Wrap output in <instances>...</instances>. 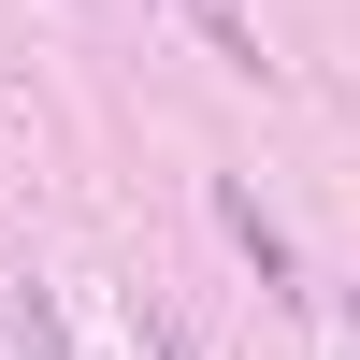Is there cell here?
Segmentation results:
<instances>
[{
    "mask_svg": "<svg viewBox=\"0 0 360 360\" xmlns=\"http://www.w3.org/2000/svg\"><path fill=\"white\" fill-rule=\"evenodd\" d=\"M202 202H217V231H231V245L259 259V288H274V303H317V274H303V259H288V231L259 217V188H245V173H217V188H202Z\"/></svg>",
    "mask_w": 360,
    "mask_h": 360,
    "instance_id": "6da1fadb",
    "label": "cell"
},
{
    "mask_svg": "<svg viewBox=\"0 0 360 360\" xmlns=\"http://www.w3.org/2000/svg\"><path fill=\"white\" fill-rule=\"evenodd\" d=\"M0 346H15V360H72V346H58V303H44V288H0Z\"/></svg>",
    "mask_w": 360,
    "mask_h": 360,
    "instance_id": "7a4b0ae2",
    "label": "cell"
},
{
    "mask_svg": "<svg viewBox=\"0 0 360 360\" xmlns=\"http://www.w3.org/2000/svg\"><path fill=\"white\" fill-rule=\"evenodd\" d=\"M332 317H346V332H360V288H346V303H332Z\"/></svg>",
    "mask_w": 360,
    "mask_h": 360,
    "instance_id": "277c9868",
    "label": "cell"
},
{
    "mask_svg": "<svg viewBox=\"0 0 360 360\" xmlns=\"http://www.w3.org/2000/svg\"><path fill=\"white\" fill-rule=\"evenodd\" d=\"M144 346H159V360H202V346H188V332H173V317H144Z\"/></svg>",
    "mask_w": 360,
    "mask_h": 360,
    "instance_id": "3957f363",
    "label": "cell"
}]
</instances>
